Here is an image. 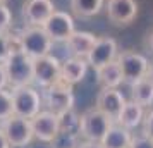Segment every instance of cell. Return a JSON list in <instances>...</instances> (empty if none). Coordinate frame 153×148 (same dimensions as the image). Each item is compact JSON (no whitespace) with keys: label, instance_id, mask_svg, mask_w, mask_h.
Listing matches in <instances>:
<instances>
[{"label":"cell","instance_id":"cell-1","mask_svg":"<svg viewBox=\"0 0 153 148\" xmlns=\"http://www.w3.org/2000/svg\"><path fill=\"white\" fill-rule=\"evenodd\" d=\"M4 65H5V72H7L10 88L35 83V59L29 57L24 50L10 52V55Z\"/></svg>","mask_w":153,"mask_h":148},{"label":"cell","instance_id":"cell-2","mask_svg":"<svg viewBox=\"0 0 153 148\" xmlns=\"http://www.w3.org/2000/svg\"><path fill=\"white\" fill-rule=\"evenodd\" d=\"M42 100L43 107L53 114H62L74 109V93H72V85L65 83L64 79H59L48 88L42 90Z\"/></svg>","mask_w":153,"mask_h":148},{"label":"cell","instance_id":"cell-3","mask_svg":"<svg viewBox=\"0 0 153 148\" xmlns=\"http://www.w3.org/2000/svg\"><path fill=\"white\" fill-rule=\"evenodd\" d=\"M112 126H114V120L97 107L88 109L86 112L81 114V136L88 141L102 143Z\"/></svg>","mask_w":153,"mask_h":148},{"label":"cell","instance_id":"cell-4","mask_svg":"<svg viewBox=\"0 0 153 148\" xmlns=\"http://www.w3.org/2000/svg\"><path fill=\"white\" fill-rule=\"evenodd\" d=\"M12 98H14V114L21 115L26 119H33L36 114L43 109L42 93L31 85L26 86H14L12 90Z\"/></svg>","mask_w":153,"mask_h":148},{"label":"cell","instance_id":"cell-5","mask_svg":"<svg viewBox=\"0 0 153 148\" xmlns=\"http://www.w3.org/2000/svg\"><path fill=\"white\" fill-rule=\"evenodd\" d=\"M19 36H21L22 50L33 59L50 54L53 45V40L48 36L43 26H26L19 33Z\"/></svg>","mask_w":153,"mask_h":148},{"label":"cell","instance_id":"cell-6","mask_svg":"<svg viewBox=\"0 0 153 148\" xmlns=\"http://www.w3.org/2000/svg\"><path fill=\"white\" fill-rule=\"evenodd\" d=\"M0 129L4 131L5 138L9 140L10 147H24L29 145L31 140L35 138L33 134V126L31 119L21 117V115H10L9 119L0 122Z\"/></svg>","mask_w":153,"mask_h":148},{"label":"cell","instance_id":"cell-7","mask_svg":"<svg viewBox=\"0 0 153 148\" xmlns=\"http://www.w3.org/2000/svg\"><path fill=\"white\" fill-rule=\"evenodd\" d=\"M117 60L120 64L124 81L127 85H132V83H136V81L148 76L150 62H148V59L145 55H141L138 52H132V50L120 52L117 55Z\"/></svg>","mask_w":153,"mask_h":148},{"label":"cell","instance_id":"cell-8","mask_svg":"<svg viewBox=\"0 0 153 148\" xmlns=\"http://www.w3.org/2000/svg\"><path fill=\"white\" fill-rule=\"evenodd\" d=\"M60 69H62V62L57 57L47 55L36 57L35 59V83L40 88H48L53 83L60 79Z\"/></svg>","mask_w":153,"mask_h":148},{"label":"cell","instance_id":"cell-9","mask_svg":"<svg viewBox=\"0 0 153 148\" xmlns=\"http://www.w3.org/2000/svg\"><path fill=\"white\" fill-rule=\"evenodd\" d=\"M31 126H33V134L38 141L43 143H50L60 131V124H59V115L50 112L47 109H42L31 119Z\"/></svg>","mask_w":153,"mask_h":148},{"label":"cell","instance_id":"cell-10","mask_svg":"<svg viewBox=\"0 0 153 148\" xmlns=\"http://www.w3.org/2000/svg\"><path fill=\"white\" fill-rule=\"evenodd\" d=\"M105 10L115 26H127L138 16V4L136 0H107Z\"/></svg>","mask_w":153,"mask_h":148},{"label":"cell","instance_id":"cell-11","mask_svg":"<svg viewBox=\"0 0 153 148\" xmlns=\"http://www.w3.org/2000/svg\"><path fill=\"white\" fill-rule=\"evenodd\" d=\"M45 31L48 33V36L55 42H67L69 38L76 29H74V19L72 16L67 14V12H62V10H55L53 14L48 17V21L43 24Z\"/></svg>","mask_w":153,"mask_h":148},{"label":"cell","instance_id":"cell-12","mask_svg":"<svg viewBox=\"0 0 153 148\" xmlns=\"http://www.w3.org/2000/svg\"><path fill=\"white\" fill-rule=\"evenodd\" d=\"M117 55H119L117 54V42L114 38H110V36H102V38L97 40L95 47L90 52V55L86 57V60H88V64H90L93 69L97 71L100 67H103L105 64L115 60Z\"/></svg>","mask_w":153,"mask_h":148},{"label":"cell","instance_id":"cell-13","mask_svg":"<svg viewBox=\"0 0 153 148\" xmlns=\"http://www.w3.org/2000/svg\"><path fill=\"white\" fill-rule=\"evenodd\" d=\"M55 12L52 0H26L22 5V17L28 26H43Z\"/></svg>","mask_w":153,"mask_h":148},{"label":"cell","instance_id":"cell-14","mask_svg":"<svg viewBox=\"0 0 153 148\" xmlns=\"http://www.w3.org/2000/svg\"><path fill=\"white\" fill-rule=\"evenodd\" d=\"M126 98L124 95L119 91L117 88H102V91L97 97V109L105 112L114 122H117L119 115L126 107Z\"/></svg>","mask_w":153,"mask_h":148},{"label":"cell","instance_id":"cell-15","mask_svg":"<svg viewBox=\"0 0 153 148\" xmlns=\"http://www.w3.org/2000/svg\"><path fill=\"white\" fill-rule=\"evenodd\" d=\"M88 60L83 57H69L62 62V69H60V79H64L65 83L69 85H77L81 83L86 76V71H88Z\"/></svg>","mask_w":153,"mask_h":148},{"label":"cell","instance_id":"cell-16","mask_svg":"<svg viewBox=\"0 0 153 148\" xmlns=\"http://www.w3.org/2000/svg\"><path fill=\"white\" fill-rule=\"evenodd\" d=\"M97 40L98 38L93 33H90V31H74L67 38L65 45H67L69 52L74 57H83V59H86V57L90 55L91 48L95 47Z\"/></svg>","mask_w":153,"mask_h":148},{"label":"cell","instance_id":"cell-17","mask_svg":"<svg viewBox=\"0 0 153 148\" xmlns=\"http://www.w3.org/2000/svg\"><path fill=\"white\" fill-rule=\"evenodd\" d=\"M97 78L102 88H119L122 85L124 74H122V69H120V64L117 59L97 69Z\"/></svg>","mask_w":153,"mask_h":148},{"label":"cell","instance_id":"cell-18","mask_svg":"<svg viewBox=\"0 0 153 148\" xmlns=\"http://www.w3.org/2000/svg\"><path fill=\"white\" fill-rule=\"evenodd\" d=\"M145 107H141L139 103H136V102H127L126 103V107L122 109V112H120V115H119L117 119V124H120V126H124L126 129H134V127H138L143 120H145V110H143Z\"/></svg>","mask_w":153,"mask_h":148},{"label":"cell","instance_id":"cell-19","mask_svg":"<svg viewBox=\"0 0 153 148\" xmlns=\"http://www.w3.org/2000/svg\"><path fill=\"white\" fill-rule=\"evenodd\" d=\"M131 141H132V134L129 129H126L120 124H114L102 143H103L105 148H129Z\"/></svg>","mask_w":153,"mask_h":148},{"label":"cell","instance_id":"cell-20","mask_svg":"<svg viewBox=\"0 0 153 148\" xmlns=\"http://www.w3.org/2000/svg\"><path fill=\"white\" fill-rule=\"evenodd\" d=\"M131 100L141 107H150L153 103V83L143 78L131 85Z\"/></svg>","mask_w":153,"mask_h":148},{"label":"cell","instance_id":"cell-21","mask_svg":"<svg viewBox=\"0 0 153 148\" xmlns=\"http://www.w3.org/2000/svg\"><path fill=\"white\" fill-rule=\"evenodd\" d=\"M103 4L105 0H71V9L77 17H91L102 10Z\"/></svg>","mask_w":153,"mask_h":148},{"label":"cell","instance_id":"cell-22","mask_svg":"<svg viewBox=\"0 0 153 148\" xmlns=\"http://www.w3.org/2000/svg\"><path fill=\"white\" fill-rule=\"evenodd\" d=\"M59 124H60V131L81 134V115L74 112V109L59 114Z\"/></svg>","mask_w":153,"mask_h":148},{"label":"cell","instance_id":"cell-23","mask_svg":"<svg viewBox=\"0 0 153 148\" xmlns=\"http://www.w3.org/2000/svg\"><path fill=\"white\" fill-rule=\"evenodd\" d=\"M79 134L59 131L57 136L50 141V148H79Z\"/></svg>","mask_w":153,"mask_h":148},{"label":"cell","instance_id":"cell-24","mask_svg":"<svg viewBox=\"0 0 153 148\" xmlns=\"http://www.w3.org/2000/svg\"><path fill=\"white\" fill-rule=\"evenodd\" d=\"M14 115V98L12 91L0 90V122Z\"/></svg>","mask_w":153,"mask_h":148},{"label":"cell","instance_id":"cell-25","mask_svg":"<svg viewBox=\"0 0 153 148\" xmlns=\"http://www.w3.org/2000/svg\"><path fill=\"white\" fill-rule=\"evenodd\" d=\"M12 24V14L5 4H0V33H9Z\"/></svg>","mask_w":153,"mask_h":148},{"label":"cell","instance_id":"cell-26","mask_svg":"<svg viewBox=\"0 0 153 148\" xmlns=\"http://www.w3.org/2000/svg\"><path fill=\"white\" fill-rule=\"evenodd\" d=\"M10 55V45H9V35L0 33V64H5Z\"/></svg>","mask_w":153,"mask_h":148},{"label":"cell","instance_id":"cell-27","mask_svg":"<svg viewBox=\"0 0 153 148\" xmlns=\"http://www.w3.org/2000/svg\"><path fill=\"white\" fill-rule=\"evenodd\" d=\"M129 148H153V140L148 138L146 134L132 136V141H131V147Z\"/></svg>","mask_w":153,"mask_h":148},{"label":"cell","instance_id":"cell-28","mask_svg":"<svg viewBox=\"0 0 153 148\" xmlns=\"http://www.w3.org/2000/svg\"><path fill=\"white\" fill-rule=\"evenodd\" d=\"M143 134L153 140V110H150V114L143 120Z\"/></svg>","mask_w":153,"mask_h":148},{"label":"cell","instance_id":"cell-29","mask_svg":"<svg viewBox=\"0 0 153 148\" xmlns=\"http://www.w3.org/2000/svg\"><path fill=\"white\" fill-rule=\"evenodd\" d=\"M9 85V79H7V72H5V65L0 64V90H5Z\"/></svg>","mask_w":153,"mask_h":148},{"label":"cell","instance_id":"cell-30","mask_svg":"<svg viewBox=\"0 0 153 148\" xmlns=\"http://www.w3.org/2000/svg\"><path fill=\"white\" fill-rule=\"evenodd\" d=\"M79 148H105L103 143H100V141H83L81 145H79Z\"/></svg>","mask_w":153,"mask_h":148},{"label":"cell","instance_id":"cell-31","mask_svg":"<svg viewBox=\"0 0 153 148\" xmlns=\"http://www.w3.org/2000/svg\"><path fill=\"white\" fill-rule=\"evenodd\" d=\"M0 148H10V143H9V140L5 138V134H4L2 129H0Z\"/></svg>","mask_w":153,"mask_h":148},{"label":"cell","instance_id":"cell-32","mask_svg":"<svg viewBox=\"0 0 153 148\" xmlns=\"http://www.w3.org/2000/svg\"><path fill=\"white\" fill-rule=\"evenodd\" d=\"M146 45L153 50V31L152 33H148V36H146Z\"/></svg>","mask_w":153,"mask_h":148},{"label":"cell","instance_id":"cell-33","mask_svg":"<svg viewBox=\"0 0 153 148\" xmlns=\"http://www.w3.org/2000/svg\"><path fill=\"white\" fill-rule=\"evenodd\" d=\"M146 78H148V79L153 83V64L150 65V71H148V76H146Z\"/></svg>","mask_w":153,"mask_h":148},{"label":"cell","instance_id":"cell-34","mask_svg":"<svg viewBox=\"0 0 153 148\" xmlns=\"http://www.w3.org/2000/svg\"><path fill=\"white\" fill-rule=\"evenodd\" d=\"M5 2H7V0H0V4H5Z\"/></svg>","mask_w":153,"mask_h":148}]
</instances>
